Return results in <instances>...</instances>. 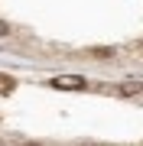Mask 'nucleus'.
<instances>
[{
    "label": "nucleus",
    "instance_id": "obj_4",
    "mask_svg": "<svg viewBox=\"0 0 143 146\" xmlns=\"http://www.w3.org/2000/svg\"><path fill=\"white\" fill-rule=\"evenodd\" d=\"M7 33H10V26H7V23H0V36H7Z\"/></svg>",
    "mask_w": 143,
    "mask_h": 146
},
{
    "label": "nucleus",
    "instance_id": "obj_1",
    "mask_svg": "<svg viewBox=\"0 0 143 146\" xmlns=\"http://www.w3.org/2000/svg\"><path fill=\"white\" fill-rule=\"evenodd\" d=\"M49 88H55V91H85L88 81L81 75H59V78H49Z\"/></svg>",
    "mask_w": 143,
    "mask_h": 146
},
{
    "label": "nucleus",
    "instance_id": "obj_3",
    "mask_svg": "<svg viewBox=\"0 0 143 146\" xmlns=\"http://www.w3.org/2000/svg\"><path fill=\"white\" fill-rule=\"evenodd\" d=\"M13 78H10V75H0V94H13Z\"/></svg>",
    "mask_w": 143,
    "mask_h": 146
},
{
    "label": "nucleus",
    "instance_id": "obj_2",
    "mask_svg": "<svg viewBox=\"0 0 143 146\" xmlns=\"http://www.w3.org/2000/svg\"><path fill=\"white\" fill-rule=\"evenodd\" d=\"M117 91H120L124 98H130V94H140V91H143V81H127V84H120Z\"/></svg>",
    "mask_w": 143,
    "mask_h": 146
},
{
    "label": "nucleus",
    "instance_id": "obj_6",
    "mask_svg": "<svg viewBox=\"0 0 143 146\" xmlns=\"http://www.w3.org/2000/svg\"><path fill=\"white\" fill-rule=\"evenodd\" d=\"M81 146H101V143H81Z\"/></svg>",
    "mask_w": 143,
    "mask_h": 146
},
{
    "label": "nucleus",
    "instance_id": "obj_5",
    "mask_svg": "<svg viewBox=\"0 0 143 146\" xmlns=\"http://www.w3.org/2000/svg\"><path fill=\"white\" fill-rule=\"evenodd\" d=\"M23 146H43V143H23Z\"/></svg>",
    "mask_w": 143,
    "mask_h": 146
}]
</instances>
